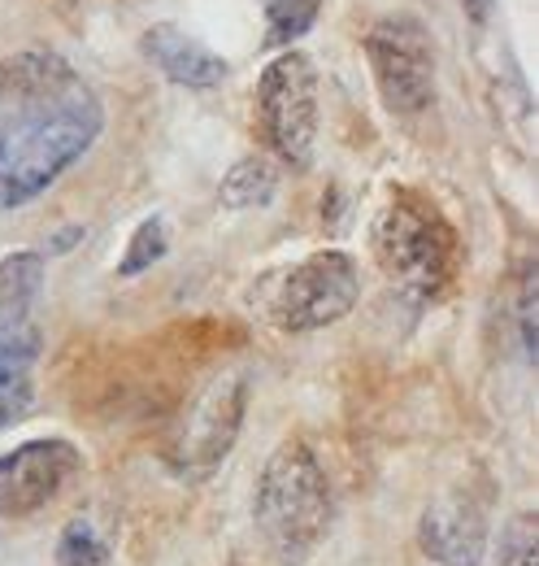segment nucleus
Returning <instances> with one entry per match:
<instances>
[{"label": "nucleus", "mask_w": 539, "mask_h": 566, "mask_svg": "<svg viewBox=\"0 0 539 566\" xmlns=\"http://www.w3.org/2000/svg\"><path fill=\"white\" fill-rule=\"evenodd\" d=\"M44 292V253L18 249L0 258V336L35 327V301Z\"/></svg>", "instance_id": "11"}, {"label": "nucleus", "mask_w": 539, "mask_h": 566, "mask_svg": "<svg viewBox=\"0 0 539 566\" xmlns=\"http://www.w3.org/2000/svg\"><path fill=\"white\" fill-rule=\"evenodd\" d=\"M257 127L283 166L309 170L318 144V66L300 49H283L257 78Z\"/></svg>", "instance_id": "6"}, {"label": "nucleus", "mask_w": 539, "mask_h": 566, "mask_svg": "<svg viewBox=\"0 0 539 566\" xmlns=\"http://www.w3.org/2000/svg\"><path fill=\"white\" fill-rule=\"evenodd\" d=\"M370 244H374L379 271L409 305H435L453 287L462 266V240L453 222L431 197L413 188H397L383 201Z\"/></svg>", "instance_id": "3"}, {"label": "nucleus", "mask_w": 539, "mask_h": 566, "mask_svg": "<svg viewBox=\"0 0 539 566\" xmlns=\"http://www.w3.org/2000/svg\"><path fill=\"white\" fill-rule=\"evenodd\" d=\"M278 192V170L266 157H240L222 179V206L226 210H262Z\"/></svg>", "instance_id": "12"}, {"label": "nucleus", "mask_w": 539, "mask_h": 566, "mask_svg": "<svg viewBox=\"0 0 539 566\" xmlns=\"http://www.w3.org/2000/svg\"><path fill=\"white\" fill-rule=\"evenodd\" d=\"M139 49H144V57L166 74L170 83L192 87V92H209V87H218V83L231 74V66H226L218 53H209L201 40H192L188 31H179V27H170V22L148 27V31L139 35Z\"/></svg>", "instance_id": "10"}, {"label": "nucleus", "mask_w": 539, "mask_h": 566, "mask_svg": "<svg viewBox=\"0 0 539 566\" xmlns=\"http://www.w3.org/2000/svg\"><path fill=\"white\" fill-rule=\"evenodd\" d=\"M518 345L527 361H536V266H527L518 283Z\"/></svg>", "instance_id": "17"}, {"label": "nucleus", "mask_w": 539, "mask_h": 566, "mask_svg": "<svg viewBox=\"0 0 539 566\" xmlns=\"http://www.w3.org/2000/svg\"><path fill=\"white\" fill-rule=\"evenodd\" d=\"M105 132L92 83L53 49L0 62V210L40 201Z\"/></svg>", "instance_id": "1"}, {"label": "nucleus", "mask_w": 539, "mask_h": 566, "mask_svg": "<svg viewBox=\"0 0 539 566\" xmlns=\"http://www.w3.org/2000/svg\"><path fill=\"white\" fill-rule=\"evenodd\" d=\"M496 566H536V518H531V510L514 514L509 527L500 532Z\"/></svg>", "instance_id": "16"}, {"label": "nucleus", "mask_w": 539, "mask_h": 566, "mask_svg": "<svg viewBox=\"0 0 539 566\" xmlns=\"http://www.w3.org/2000/svg\"><path fill=\"white\" fill-rule=\"evenodd\" d=\"M57 566H109V545L92 518H70L53 549Z\"/></svg>", "instance_id": "15"}, {"label": "nucleus", "mask_w": 539, "mask_h": 566, "mask_svg": "<svg viewBox=\"0 0 539 566\" xmlns=\"http://www.w3.org/2000/svg\"><path fill=\"white\" fill-rule=\"evenodd\" d=\"M366 62L392 114L413 118L435 105V44L418 18L409 13L379 18L366 31Z\"/></svg>", "instance_id": "7"}, {"label": "nucleus", "mask_w": 539, "mask_h": 566, "mask_svg": "<svg viewBox=\"0 0 539 566\" xmlns=\"http://www.w3.org/2000/svg\"><path fill=\"white\" fill-rule=\"evenodd\" d=\"M266 4V49H292L314 31L323 0H262Z\"/></svg>", "instance_id": "13"}, {"label": "nucleus", "mask_w": 539, "mask_h": 566, "mask_svg": "<svg viewBox=\"0 0 539 566\" xmlns=\"http://www.w3.org/2000/svg\"><path fill=\"white\" fill-rule=\"evenodd\" d=\"M336 518L331 480L305 440H283L253 489V527L278 566H305Z\"/></svg>", "instance_id": "2"}, {"label": "nucleus", "mask_w": 539, "mask_h": 566, "mask_svg": "<svg viewBox=\"0 0 539 566\" xmlns=\"http://www.w3.org/2000/svg\"><path fill=\"white\" fill-rule=\"evenodd\" d=\"M357 296H361L357 258L344 249H323L262 283V314L278 332L305 336L348 318Z\"/></svg>", "instance_id": "4"}, {"label": "nucleus", "mask_w": 539, "mask_h": 566, "mask_svg": "<svg viewBox=\"0 0 539 566\" xmlns=\"http://www.w3.org/2000/svg\"><path fill=\"white\" fill-rule=\"evenodd\" d=\"M83 475V449L66 436L22 440L0 453V518H31Z\"/></svg>", "instance_id": "8"}, {"label": "nucleus", "mask_w": 539, "mask_h": 566, "mask_svg": "<svg viewBox=\"0 0 539 566\" xmlns=\"http://www.w3.org/2000/svg\"><path fill=\"white\" fill-rule=\"evenodd\" d=\"M249 415V375L222 370L197 392L166 444V471L183 484H204L231 458Z\"/></svg>", "instance_id": "5"}, {"label": "nucleus", "mask_w": 539, "mask_h": 566, "mask_svg": "<svg viewBox=\"0 0 539 566\" xmlns=\"http://www.w3.org/2000/svg\"><path fill=\"white\" fill-rule=\"evenodd\" d=\"M166 253H170V231H166V218L152 213V218H144L131 231V240H127V249H123V258H118V275H123V280H135V275L152 271Z\"/></svg>", "instance_id": "14"}, {"label": "nucleus", "mask_w": 539, "mask_h": 566, "mask_svg": "<svg viewBox=\"0 0 539 566\" xmlns=\"http://www.w3.org/2000/svg\"><path fill=\"white\" fill-rule=\"evenodd\" d=\"M462 9H466V18H471L474 27H487V22H492L496 0H462Z\"/></svg>", "instance_id": "18"}, {"label": "nucleus", "mask_w": 539, "mask_h": 566, "mask_svg": "<svg viewBox=\"0 0 539 566\" xmlns=\"http://www.w3.org/2000/svg\"><path fill=\"white\" fill-rule=\"evenodd\" d=\"M83 240V227H66V231H57V240L49 244V253H66L70 244H78Z\"/></svg>", "instance_id": "19"}, {"label": "nucleus", "mask_w": 539, "mask_h": 566, "mask_svg": "<svg viewBox=\"0 0 539 566\" xmlns=\"http://www.w3.org/2000/svg\"><path fill=\"white\" fill-rule=\"evenodd\" d=\"M418 545L440 566H483L487 554V514L471 493L435 496L418 523Z\"/></svg>", "instance_id": "9"}]
</instances>
